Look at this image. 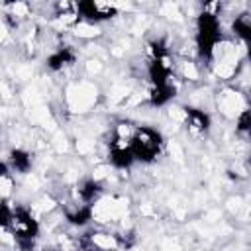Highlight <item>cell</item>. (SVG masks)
I'll return each mask as SVG.
<instances>
[{
    "instance_id": "6da1fadb",
    "label": "cell",
    "mask_w": 251,
    "mask_h": 251,
    "mask_svg": "<svg viewBox=\"0 0 251 251\" xmlns=\"http://www.w3.org/2000/svg\"><path fill=\"white\" fill-rule=\"evenodd\" d=\"M165 147L161 131L149 126H135L129 137V149L135 161L139 163H153Z\"/></svg>"
},
{
    "instance_id": "7a4b0ae2",
    "label": "cell",
    "mask_w": 251,
    "mask_h": 251,
    "mask_svg": "<svg viewBox=\"0 0 251 251\" xmlns=\"http://www.w3.org/2000/svg\"><path fill=\"white\" fill-rule=\"evenodd\" d=\"M10 233L20 251H33L35 239L39 235V222L33 218L31 210L25 206H14V218L10 226Z\"/></svg>"
},
{
    "instance_id": "3957f363",
    "label": "cell",
    "mask_w": 251,
    "mask_h": 251,
    "mask_svg": "<svg viewBox=\"0 0 251 251\" xmlns=\"http://www.w3.org/2000/svg\"><path fill=\"white\" fill-rule=\"evenodd\" d=\"M222 33H220V22L216 18V14L212 12H204L198 16L196 20V45H198V53L202 57H210L220 41Z\"/></svg>"
},
{
    "instance_id": "277c9868",
    "label": "cell",
    "mask_w": 251,
    "mask_h": 251,
    "mask_svg": "<svg viewBox=\"0 0 251 251\" xmlns=\"http://www.w3.org/2000/svg\"><path fill=\"white\" fill-rule=\"evenodd\" d=\"M75 12L80 20L84 22H90V24H98V22H106L110 18L116 16V8L114 6H108V4H100V2H94V0H86V2H78L75 4Z\"/></svg>"
},
{
    "instance_id": "5b68a950",
    "label": "cell",
    "mask_w": 251,
    "mask_h": 251,
    "mask_svg": "<svg viewBox=\"0 0 251 251\" xmlns=\"http://www.w3.org/2000/svg\"><path fill=\"white\" fill-rule=\"evenodd\" d=\"M110 163L116 167V169H129L135 159L131 155V149H129V141L127 139H122L114 133V139L110 141Z\"/></svg>"
},
{
    "instance_id": "8992f818",
    "label": "cell",
    "mask_w": 251,
    "mask_h": 251,
    "mask_svg": "<svg viewBox=\"0 0 251 251\" xmlns=\"http://www.w3.org/2000/svg\"><path fill=\"white\" fill-rule=\"evenodd\" d=\"M75 61H76L75 49L69 47V45H61V47H57L53 53H49V57L45 59V67H47L49 71H53V73H59V71H63L65 67L73 65Z\"/></svg>"
},
{
    "instance_id": "52a82bcc",
    "label": "cell",
    "mask_w": 251,
    "mask_h": 251,
    "mask_svg": "<svg viewBox=\"0 0 251 251\" xmlns=\"http://www.w3.org/2000/svg\"><path fill=\"white\" fill-rule=\"evenodd\" d=\"M184 116H186V126L192 133L196 135H206L212 127V118L208 112L200 110V108H186L184 110Z\"/></svg>"
},
{
    "instance_id": "ba28073f",
    "label": "cell",
    "mask_w": 251,
    "mask_h": 251,
    "mask_svg": "<svg viewBox=\"0 0 251 251\" xmlns=\"http://www.w3.org/2000/svg\"><path fill=\"white\" fill-rule=\"evenodd\" d=\"M104 188L102 184L96 180V178H82L76 186V198L80 204H88V206H94V202H98V198L102 196Z\"/></svg>"
},
{
    "instance_id": "9c48e42d",
    "label": "cell",
    "mask_w": 251,
    "mask_h": 251,
    "mask_svg": "<svg viewBox=\"0 0 251 251\" xmlns=\"http://www.w3.org/2000/svg\"><path fill=\"white\" fill-rule=\"evenodd\" d=\"M8 165H10V171L18 173V175H25L31 171L33 167V159H31V153L22 149V147H16L10 151L8 155Z\"/></svg>"
},
{
    "instance_id": "30bf717a",
    "label": "cell",
    "mask_w": 251,
    "mask_h": 251,
    "mask_svg": "<svg viewBox=\"0 0 251 251\" xmlns=\"http://www.w3.org/2000/svg\"><path fill=\"white\" fill-rule=\"evenodd\" d=\"M92 216H94V206H88V204H75L71 210L65 212V218L71 226L75 227H84L92 222Z\"/></svg>"
},
{
    "instance_id": "8fae6325",
    "label": "cell",
    "mask_w": 251,
    "mask_h": 251,
    "mask_svg": "<svg viewBox=\"0 0 251 251\" xmlns=\"http://www.w3.org/2000/svg\"><path fill=\"white\" fill-rule=\"evenodd\" d=\"M175 98V86L173 82H167V84H155L151 86L149 90V104L151 106H165L169 104L171 100Z\"/></svg>"
},
{
    "instance_id": "7c38bea8",
    "label": "cell",
    "mask_w": 251,
    "mask_h": 251,
    "mask_svg": "<svg viewBox=\"0 0 251 251\" xmlns=\"http://www.w3.org/2000/svg\"><path fill=\"white\" fill-rule=\"evenodd\" d=\"M231 29H233L235 37H239L241 41H247L251 37V22H249V18L245 14L243 16H237L235 22L231 24Z\"/></svg>"
},
{
    "instance_id": "4fadbf2b",
    "label": "cell",
    "mask_w": 251,
    "mask_h": 251,
    "mask_svg": "<svg viewBox=\"0 0 251 251\" xmlns=\"http://www.w3.org/2000/svg\"><path fill=\"white\" fill-rule=\"evenodd\" d=\"M12 218H14V204H10L8 200H0V229H8L12 226Z\"/></svg>"
},
{
    "instance_id": "5bb4252c",
    "label": "cell",
    "mask_w": 251,
    "mask_h": 251,
    "mask_svg": "<svg viewBox=\"0 0 251 251\" xmlns=\"http://www.w3.org/2000/svg\"><path fill=\"white\" fill-rule=\"evenodd\" d=\"M235 129H237V133L247 135V131H249V110H241V114L235 120Z\"/></svg>"
},
{
    "instance_id": "9a60e30c",
    "label": "cell",
    "mask_w": 251,
    "mask_h": 251,
    "mask_svg": "<svg viewBox=\"0 0 251 251\" xmlns=\"http://www.w3.org/2000/svg\"><path fill=\"white\" fill-rule=\"evenodd\" d=\"M10 165H8V161H0V182H4V180H8V176H10Z\"/></svg>"
},
{
    "instance_id": "2e32d148",
    "label": "cell",
    "mask_w": 251,
    "mask_h": 251,
    "mask_svg": "<svg viewBox=\"0 0 251 251\" xmlns=\"http://www.w3.org/2000/svg\"><path fill=\"white\" fill-rule=\"evenodd\" d=\"M82 251H100V247H96V245H86V247H82Z\"/></svg>"
},
{
    "instance_id": "e0dca14e",
    "label": "cell",
    "mask_w": 251,
    "mask_h": 251,
    "mask_svg": "<svg viewBox=\"0 0 251 251\" xmlns=\"http://www.w3.org/2000/svg\"><path fill=\"white\" fill-rule=\"evenodd\" d=\"M55 251H65V249H55Z\"/></svg>"
}]
</instances>
